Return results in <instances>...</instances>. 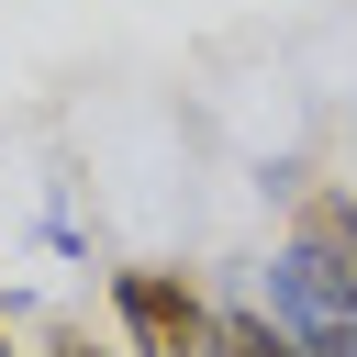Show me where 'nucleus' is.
I'll return each mask as SVG.
<instances>
[{
  "mask_svg": "<svg viewBox=\"0 0 357 357\" xmlns=\"http://www.w3.org/2000/svg\"><path fill=\"white\" fill-rule=\"evenodd\" d=\"M201 357H301V335L279 324V312H257V301H223L212 312V346Z\"/></svg>",
  "mask_w": 357,
  "mask_h": 357,
  "instance_id": "obj_2",
  "label": "nucleus"
},
{
  "mask_svg": "<svg viewBox=\"0 0 357 357\" xmlns=\"http://www.w3.org/2000/svg\"><path fill=\"white\" fill-rule=\"evenodd\" d=\"M268 312L290 335H324V324H357V201L346 190H312L279 268H268Z\"/></svg>",
  "mask_w": 357,
  "mask_h": 357,
  "instance_id": "obj_1",
  "label": "nucleus"
},
{
  "mask_svg": "<svg viewBox=\"0 0 357 357\" xmlns=\"http://www.w3.org/2000/svg\"><path fill=\"white\" fill-rule=\"evenodd\" d=\"M45 357H112V346H89V335H56V346H45Z\"/></svg>",
  "mask_w": 357,
  "mask_h": 357,
  "instance_id": "obj_3",
  "label": "nucleus"
}]
</instances>
